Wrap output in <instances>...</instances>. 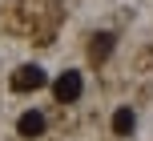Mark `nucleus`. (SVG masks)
<instances>
[{"label":"nucleus","mask_w":153,"mask_h":141,"mask_svg":"<svg viewBox=\"0 0 153 141\" xmlns=\"http://www.w3.org/2000/svg\"><path fill=\"white\" fill-rule=\"evenodd\" d=\"M53 93H56V101H76V97L85 93V81H81V73H61L56 77V85H53Z\"/></svg>","instance_id":"f03ea898"},{"label":"nucleus","mask_w":153,"mask_h":141,"mask_svg":"<svg viewBox=\"0 0 153 141\" xmlns=\"http://www.w3.org/2000/svg\"><path fill=\"white\" fill-rule=\"evenodd\" d=\"M45 125H48V121H45V113H36V109H28L20 121H16L20 137H40V133H45Z\"/></svg>","instance_id":"7ed1b4c3"},{"label":"nucleus","mask_w":153,"mask_h":141,"mask_svg":"<svg viewBox=\"0 0 153 141\" xmlns=\"http://www.w3.org/2000/svg\"><path fill=\"white\" fill-rule=\"evenodd\" d=\"M133 125H137V113H133L129 105H121V109L113 113V133L125 137V133H133Z\"/></svg>","instance_id":"39448f33"},{"label":"nucleus","mask_w":153,"mask_h":141,"mask_svg":"<svg viewBox=\"0 0 153 141\" xmlns=\"http://www.w3.org/2000/svg\"><path fill=\"white\" fill-rule=\"evenodd\" d=\"M45 69H40V65H20V69L12 73V89L16 93H32V89H40L45 85Z\"/></svg>","instance_id":"f257e3e1"},{"label":"nucleus","mask_w":153,"mask_h":141,"mask_svg":"<svg viewBox=\"0 0 153 141\" xmlns=\"http://www.w3.org/2000/svg\"><path fill=\"white\" fill-rule=\"evenodd\" d=\"M113 45H117L113 32H97V36H93V45H89V56H93V61H109Z\"/></svg>","instance_id":"20e7f679"}]
</instances>
